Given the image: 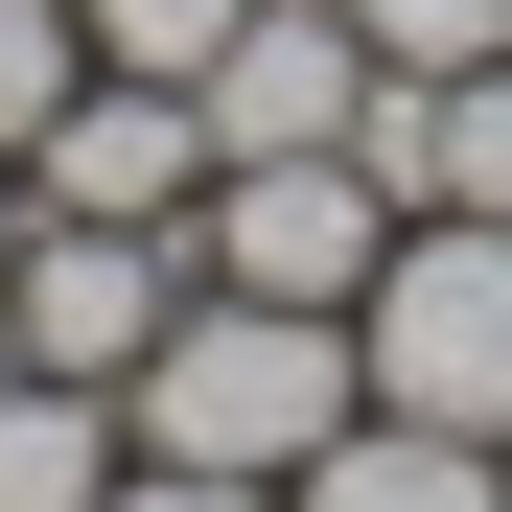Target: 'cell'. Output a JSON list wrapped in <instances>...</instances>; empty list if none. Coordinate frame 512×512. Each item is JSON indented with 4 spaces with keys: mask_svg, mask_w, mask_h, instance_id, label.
Listing matches in <instances>:
<instances>
[{
    "mask_svg": "<svg viewBox=\"0 0 512 512\" xmlns=\"http://www.w3.org/2000/svg\"><path fill=\"white\" fill-rule=\"evenodd\" d=\"M350 303H256V280H187L163 350L117 373V443L140 466H233V489H303V443L350 419Z\"/></svg>",
    "mask_w": 512,
    "mask_h": 512,
    "instance_id": "6da1fadb",
    "label": "cell"
},
{
    "mask_svg": "<svg viewBox=\"0 0 512 512\" xmlns=\"http://www.w3.org/2000/svg\"><path fill=\"white\" fill-rule=\"evenodd\" d=\"M350 373L443 443H512V210H396L373 303H350Z\"/></svg>",
    "mask_w": 512,
    "mask_h": 512,
    "instance_id": "7a4b0ae2",
    "label": "cell"
},
{
    "mask_svg": "<svg viewBox=\"0 0 512 512\" xmlns=\"http://www.w3.org/2000/svg\"><path fill=\"white\" fill-rule=\"evenodd\" d=\"M210 256L187 233H140V210H24V280H0V350L24 373H70V396H117L140 350H163V303H187Z\"/></svg>",
    "mask_w": 512,
    "mask_h": 512,
    "instance_id": "3957f363",
    "label": "cell"
},
{
    "mask_svg": "<svg viewBox=\"0 0 512 512\" xmlns=\"http://www.w3.org/2000/svg\"><path fill=\"white\" fill-rule=\"evenodd\" d=\"M187 256L210 280H256V303H373V256H396V187L350 140H280V163H210V210H187Z\"/></svg>",
    "mask_w": 512,
    "mask_h": 512,
    "instance_id": "277c9868",
    "label": "cell"
},
{
    "mask_svg": "<svg viewBox=\"0 0 512 512\" xmlns=\"http://www.w3.org/2000/svg\"><path fill=\"white\" fill-rule=\"evenodd\" d=\"M24 210H140V233H187V210H210V94H163V70H70V117L24 140Z\"/></svg>",
    "mask_w": 512,
    "mask_h": 512,
    "instance_id": "5b68a950",
    "label": "cell"
},
{
    "mask_svg": "<svg viewBox=\"0 0 512 512\" xmlns=\"http://www.w3.org/2000/svg\"><path fill=\"white\" fill-rule=\"evenodd\" d=\"M350 117H373L350 0H256V24L210 47V163H280V140H350Z\"/></svg>",
    "mask_w": 512,
    "mask_h": 512,
    "instance_id": "8992f818",
    "label": "cell"
},
{
    "mask_svg": "<svg viewBox=\"0 0 512 512\" xmlns=\"http://www.w3.org/2000/svg\"><path fill=\"white\" fill-rule=\"evenodd\" d=\"M280 512H512V443H443V419H396V396H350L303 443V489Z\"/></svg>",
    "mask_w": 512,
    "mask_h": 512,
    "instance_id": "52a82bcc",
    "label": "cell"
},
{
    "mask_svg": "<svg viewBox=\"0 0 512 512\" xmlns=\"http://www.w3.org/2000/svg\"><path fill=\"white\" fill-rule=\"evenodd\" d=\"M140 443H117V396H70V373H0V512H94Z\"/></svg>",
    "mask_w": 512,
    "mask_h": 512,
    "instance_id": "ba28073f",
    "label": "cell"
},
{
    "mask_svg": "<svg viewBox=\"0 0 512 512\" xmlns=\"http://www.w3.org/2000/svg\"><path fill=\"white\" fill-rule=\"evenodd\" d=\"M233 24H256V0H70V47H94V70H163V94H210Z\"/></svg>",
    "mask_w": 512,
    "mask_h": 512,
    "instance_id": "9c48e42d",
    "label": "cell"
},
{
    "mask_svg": "<svg viewBox=\"0 0 512 512\" xmlns=\"http://www.w3.org/2000/svg\"><path fill=\"white\" fill-rule=\"evenodd\" d=\"M419 210H512V47L443 70V187H419Z\"/></svg>",
    "mask_w": 512,
    "mask_h": 512,
    "instance_id": "30bf717a",
    "label": "cell"
},
{
    "mask_svg": "<svg viewBox=\"0 0 512 512\" xmlns=\"http://www.w3.org/2000/svg\"><path fill=\"white\" fill-rule=\"evenodd\" d=\"M350 47H373V70H489L512 0H350Z\"/></svg>",
    "mask_w": 512,
    "mask_h": 512,
    "instance_id": "8fae6325",
    "label": "cell"
},
{
    "mask_svg": "<svg viewBox=\"0 0 512 512\" xmlns=\"http://www.w3.org/2000/svg\"><path fill=\"white\" fill-rule=\"evenodd\" d=\"M94 512H280V489H233V466H117Z\"/></svg>",
    "mask_w": 512,
    "mask_h": 512,
    "instance_id": "7c38bea8",
    "label": "cell"
},
{
    "mask_svg": "<svg viewBox=\"0 0 512 512\" xmlns=\"http://www.w3.org/2000/svg\"><path fill=\"white\" fill-rule=\"evenodd\" d=\"M0 280H24V163H0Z\"/></svg>",
    "mask_w": 512,
    "mask_h": 512,
    "instance_id": "4fadbf2b",
    "label": "cell"
},
{
    "mask_svg": "<svg viewBox=\"0 0 512 512\" xmlns=\"http://www.w3.org/2000/svg\"><path fill=\"white\" fill-rule=\"evenodd\" d=\"M0 373H24V350H0Z\"/></svg>",
    "mask_w": 512,
    "mask_h": 512,
    "instance_id": "5bb4252c",
    "label": "cell"
}]
</instances>
